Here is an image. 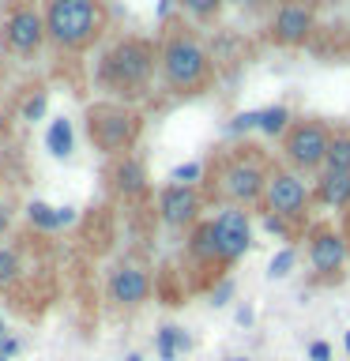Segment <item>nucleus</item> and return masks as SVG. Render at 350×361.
<instances>
[{"label": "nucleus", "instance_id": "nucleus-18", "mask_svg": "<svg viewBox=\"0 0 350 361\" xmlns=\"http://www.w3.org/2000/svg\"><path fill=\"white\" fill-rule=\"evenodd\" d=\"M158 357L162 361H177L181 354H188L192 350V335L185 327H158Z\"/></svg>", "mask_w": 350, "mask_h": 361}, {"label": "nucleus", "instance_id": "nucleus-4", "mask_svg": "<svg viewBox=\"0 0 350 361\" xmlns=\"http://www.w3.org/2000/svg\"><path fill=\"white\" fill-rule=\"evenodd\" d=\"M45 38L61 53H87L106 30L102 0H45Z\"/></svg>", "mask_w": 350, "mask_h": 361}, {"label": "nucleus", "instance_id": "nucleus-27", "mask_svg": "<svg viewBox=\"0 0 350 361\" xmlns=\"http://www.w3.org/2000/svg\"><path fill=\"white\" fill-rule=\"evenodd\" d=\"M248 128H260V109H253V113H237V117L226 124V135H241V132H248Z\"/></svg>", "mask_w": 350, "mask_h": 361}, {"label": "nucleus", "instance_id": "nucleus-26", "mask_svg": "<svg viewBox=\"0 0 350 361\" xmlns=\"http://www.w3.org/2000/svg\"><path fill=\"white\" fill-rule=\"evenodd\" d=\"M42 113H45V90H34V94L23 102L19 117H23V121H42Z\"/></svg>", "mask_w": 350, "mask_h": 361}, {"label": "nucleus", "instance_id": "nucleus-24", "mask_svg": "<svg viewBox=\"0 0 350 361\" xmlns=\"http://www.w3.org/2000/svg\"><path fill=\"white\" fill-rule=\"evenodd\" d=\"M207 177V166L200 162H185V166H174L169 173V185H188V188H200V180Z\"/></svg>", "mask_w": 350, "mask_h": 361}, {"label": "nucleus", "instance_id": "nucleus-36", "mask_svg": "<svg viewBox=\"0 0 350 361\" xmlns=\"http://www.w3.org/2000/svg\"><path fill=\"white\" fill-rule=\"evenodd\" d=\"M343 233H346V241H350V211H346V226H343Z\"/></svg>", "mask_w": 350, "mask_h": 361}, {"label": "nucleus", "instance_id": "nucleus-5", "mask_svg": "<svg viewBox=\"0 0 350 361\" xmlns=\"http://www.w3.org/2000/svg\"><path fill=\"white\" fill-rule=\"evenodd\" d=\"M143 121L140 113L132 106H124V102H95V106L87 109V140L95 143V151L102 154H124L128 147L135 143V135H140Z\"/></svg>", "mask_w": 350, "mask_h": 361}, {"label": "nucleus", "instance_id": "nucleus-19", "mask_svg": "<svg viewBox=\"0 0 350 361\" xmlns=\"http://www.w3.org/2000/svg\"><path fill=\"white\" fill-rule=\"evenodd\" d=\"M324 169L327 173H350V128H335L327 158H324Z\"/></svg>", "mask_w": 350, "mask_h": 361}, {"label": "nucleus", "instance_id": "nucleus-14", "mask_svg": "<svg viewBox=\"0 0 350 361\" xmlns=\"http://www.w3.org/2000/svg\"><path fill=\"white\" fill-rule=\"evenodd\" d=\"M109 185H113V192H117L121 200H143L147 188H151V177H147L143 158L121 154L117 162H113V169H109Z\"/></svg>", "mask_w": 350, "mask_h": 361}, {"label": "nucleus", "instance_id": "nucleus-7", "mask_svg": "<svg viewBox=\"0 0 350 361\" xmlns=\"http://www.w3.org/2000/svg\"><path fill=\"white\" fill-rule=\"evenodd\" d=\"M313 203V188L301 180V173H294L290 166H275L267 177L264 192V214H275L286 226H301Z\"/></svg>", "mask_w": 350, "mask_h": 361}, {"label": "nucleus", "instance_id": "nucleus-13", "mask_svg": "<svg viewBox=\"0 0 350 361\" xmlns=\"http://www.w3.org/2000/svg\"><path fill=\"white\" fill-rule=\"evenodd\" d=\"M109 301L117 309H140V305L151 298V275L135 264H124L109 275Z\"/></svg>", "mask_w": 350, "mask_h": 361}, {"label": "nucleus", "instance_id": "nucleus-39", "mask_svg": "<svg viewBox=\"0 0 350 361\" xmlns=\"http://www.w3.org/2000/svg\"><path fill=\"white\" fill-rule=\"evenodd\" d=\"M346 354H350V331H346Z\"/></svg>", "mask_w": 350, "mask_h": 361}, {"label": "nucleus", "instance_id": "nucleus-20", "mask_svg": "<svg viewBox=\"0 0 350 361\" xmlns=\"http://www.w3.org/2000/svg\"><path fill=\"white\" fill-rule=\"evenodd\" d=\"M290 124H294V117H290V109H286V106H267V109H260V135L282 140Z\"/></svg>", "mask_w": 350, "mask_h": 361}, {"label": "nucleus", "instance_id": "nucleus-29", "mask_svg": "<svg viewBox=\"0 0 350 361\" xmlns=\"http://www.w3.org/2000/svg\"><path fill=\"white\" fill-rule=\"evenodd\" d=\"M260 222H264V230L279 233V237H290V233H294V226H286L282 219H275V214H264V211H260Z\"/></svg>", "mask_w": 350, "mask_h": 361}, {"label": "nucleus", "instance_id": "nucleus-8", "mask_svg": "<svg viewBox=\"0 0 350 361\" xmlns=\"http://www.w3.org/2000/svg\"><path fill=\"white\" fill-rule=\"evenodd\" d=\"M45 42V16L30 0H16L0 23V45L11 56H34Z\"/></svg>", "mask_w": 350, "mask_h": 361}, {"label": "nucleus", "instance_id": "nucleus-40", "mask_svg": "<svg viewBox=\"0 0 350 361\" xmlns=\"http://www.w3.org/2000/svg\"><path fill=\"white\" fill-rule=\"evenodd\" d=\"M230 361H253V357H230Z\"/></svg>", "mask_w": 350, "mask_h": 361}, {"label": "nucleus", "instance_id": "nucleus-28", "mask_svg": "<svg viewBox=\"0 0 350 361\" xmlns=\"http://www.w3.org/2000/svg\"><path fill=\"white\" fill-rule=\"evenodd\" d=\"M226 4H234L237 11H248V16H260V11H267L271 4H279V0H226Z\"/></svg>", "mask_w": 350, "mask_h": 361}, {"label": "nucleus", "instance_id": "nucleus-16", "mask_svg": "<svg viewBox=\"0 0 350 361\" xmlns=\"http://www.w3.org/2000/svg\"><path fill=\"white\" fill-rule=\"evenodd\" d=\"M188 259L200 267H222L219 248H215V233H211V219H200L188 230Z\"/></svg>", "mask_w": 350, "mask_h": 361}, {"label": "nucleus", "instance_id": "nucleus-37", "mask_svg": "<svg viewBox=\"0 0 350 361\" xmlns=\"http://www.w3.org/2000/svg\"><path fill=\"white\" fill-rule=\"evenodd\" d=\"M124 361H143V357H140V354H128V357H124Z\"/></svg>", "mask_w": 350, "mask_h": 361}, {"label": "nucleus", "instance_id": "nucleus-2", "mask_svg": "<svg viewBox=\"0 0 350 361\" xmlns=\"http://www.w3.org/2000/svg\"><path fill=\"white\" fill-rule=\"evenodd\" d=\"M158 75V45L151 38H117L98 61V87L109 98H121L128 106L132 98H143L147 87Z\"/></svg>", "mask_w": 350, "mask_h": 361}, {"label": "nucleus", "instance_id": "nucleus-9", "mask_svg": "<svg viewBox=\"0 0 350 361\" xmlns=\"http://www.w3.org/2000/svg\"><path fill=\"white\" fill-rule=\"evenodd\" d=\"M267 34L282 49H301L316 34V0H279Z\"/></svg>", "mask_w": 350, "mask_h": 361}, {"label": "nucleus", "instance_id": "nucleus-35", "mask_svg": "<svg viewBox=\"0 0 350 361\" xmlns=\"http://www.w3.org/2000/svg\"><path fill=\"white\" fill-rule=\"evenodd\" d=\"M174 11V0H158V19H166Z\"/></svg>", "mask_w": 350, "mask_h": 361}, {"label": "nucleus", "instance_id": "nucleus-21", "mask_svg": "<svg viewBox=\"0 0 350 361\" xmlns=\"http://www.w3.org/2000/svg\"><path fill=\"white\" fill-rule=\"evenodd\" d=\"M27 222L34 226V230H42V233L61 230V214H56V207H49V203H42V200H34L27 207Z\"/></svg>", "mask_w": 350, "mask_h": 361}, {"label": "nucleus", "instance_id": "nucleus-15", "mask_svg": "<svg viewBox=\"0 0 350 361\" xmlns=\"http://www.w3.org/2000/svg\"><path fill=\"white\" fill-rule=\"evenodd\" d=\"M313 196L332 211L350 207V173H327V169H320V177L313 185Z\"/></svg>", "mask_w": 350, "mask_h": 361}, {"label": "nucleus", "instance_id": "nucleus-30", "mask_svg": "<svg viewBox=\"0 0 350 361\" xmlns=\"http://www.w3.org/2000/svg\"><path fill=\"white\" fill-rule=\"evenodd\" d=\"M309 361H332V346L324 338H313L309 343Z\"/></svg>", "mask_w": 350, "mask_h": 361}, {"label": "nucleus", "instance_id": "nucleus-34", "mask_svg": "<svg viewBox=\"0 0 350 361\" xmlns=\"http://www.w3.org/2000/svg\"><path fill=\"white\" fill-rule=\"evenodd\" d=\"M237 324H241V327L253 324V309H248V305H241V309H237Z\"/></svg>", "mask_w": 350, "mask_h": 361}, {"label": "nucleus", "instance_id": "nucleus-38", "mask_svg": "<svg viewBox=\"0 0 350 361\" xmlns=\"http://www.w3.org/2000/svg\"><path fill=\"white\" fill-rule=\"evenodd\" d=\"M4 335H8V331H4V320H0V338H4Z\"/></svg>", "mask_w": 350, "mask_h": 361}, {"label": "nucleus", "instance_id": "nucleus-6", "mask_svg": "<svg viewBox=\"0 0 350 361\" xmlns=\"http://www.w3.org/2000/svg\"><path fill=\"white\" fill-rule=\"evenodd\" d=\"M335 128L320 117H301L294 121L286 135H282V158L294 173H313V169H324L327 147H332Z\"/></svg>", "mask_w": 350, "mask_h": 361}, {"label": "nucleus", "instance_id": "nucleus-17", "mask_svg": "<svg viewBox=\"0 0 350 361\" xmlns=\"http://www.w3.org/2000/svg\"><path fill=\"white\" fill-rule=\"evenodd\" d=\"M72 147H76V128L68 117H53L49 121V132H45V151L53 158H72Z\"/></svg>", "mask_w": 350, "mask_h": 361}, {"label": "nucleus", "instance_id": "nucleus-3", "mask_svg": "<svg viewBox=\"0 0 350 361\" xmlns=\"http://www.w3.org/2000/svg\"><path fill=\"white\" fill-rule=\"evenodd\" d=\"M158 79L177 98L207 94L215 87V61L207 45L188 30H169L158 42Z\"/></svg>", "mask_w": 350, "mask_h": 361}, {"label": "nucleus", "instance_id": "nucleus-31", "mask_svg": "<svg viewBox=\"0 0 350 361\" xmlns=\"http://www.w3.org/2000/svg\"><path fill=\"white\" fill-rule=\"evenodd\" d=\"M11 354H19V338L4 335V338H0V361H8Z\"/></svg>", "mask_w": 350, "mask_h": 361}, {"label": "nucleus", "instance_id": "nucleus-12", "mask_svg": "<svg viewBox=\"0 0 350 361\" xmlns=\"http://www.w3.org/2000/svg\"><path fill=\"white\" fill-rule=\"evenodd\" d=\"M207 196H203V188H188V185H166L158 192V214H162V222L169 230H192V226L200 222V211Z\"/></svg>", "mask_w": 350, "mask_h": 361}, {"label": "nucleus", "instance_id": "nucleus-23", "mask_svg": "<svg viewBox=\"0 0 350 361\" xmlns=\"http://www.w3.org/2000/svg\"><path fill=\"white\" fill-rule=\"evenodd\" d=\"M19 271H23L19 252H16V248H8V245H0V290H8L11 282L19 279Z\"/></svg>", "mask_w": 350, "mask_h": 361}, {"label": "nucleus", "instance_id": "nucleus-33", "mask_svg": "<svg viewBox=\"0 0 350 361\" xmlns=\"http://www.w3.org/2000/svg\"><path fill=\"white\" fill-rule=\"evenodd\" d=\"M56 214H61V226H72L79 219V211L76 207H56Z\"/></svg>", "mask_w": 350, "mask_h": 361}, {"label": "nucleus", "instance_id": "nucleus-32", "mask_svg": "<svg viewBox=\"0 0 350 361\" xmlns=\"http://www.w3.org/2000/svg\"><path fill=\"white\" fill-rule=\"evenodd\" d=\"M230 298H234V282H222V286L215 290V305H226Z\"/></svg>", "mask_w": 350, "mask_h": 361}, {"label": "nucleus", "instance_id": "nucleus-11", "mask_svg": "<svg viewBox=\"0 0 350 361\" xmlns=\"http://www.w3.org/2000/svg\"><path fill=\"white\" fill-rule=\"evenodd\" d=\"M350 259V241L346 233L332 222L309 226V264L320 279H339V271Z\"/></svg>", "mask_w": 350, "mask_h": 361}, {"label": "nucleus", "instance_id": "nucleus-10", "mask_svg": "<svg viewBox=\"0 0 350 361\" xmlns=\"http://www.w3.org/2000/svg\"><path fill=\"white\" fill-rule=\"evenodd\" d=\"M211 233H215V248H219L222 267L241 264L245 252L253 248V222L241 207H222L211 219Z\"/></svg>", "mask_w": 350, "mask_h": 361}, {"label": "nucleus", "instance_id": "nucleus-22", "mask_svg": "<svg viewBox=\"0 0 350 361\" xmlns=\"http://www.w3.org/2000/svg\"><path fill=\"white\" fill-rule=\"evenodd\" d=\"M181 8H185L188 19H196V23H215L219 11L226 8V0H181Z\"/></svg>", "mask_w": 350, "mask_h": 361}, {"label": "nucleus", "instance_id": "nucleus-1", "mask_svg": "<svg viewBox=\"0 0 350 361\" xmlns=\"http://www.w3.org/2000/svg\"><path fill=\"white\" fill-rule=\"evenodd\" d=\"M267 177H271V166L267 158L253 151V147H237L230 154H215V162L207 166V188L203 196L207 200H219L222 207H260L264 203V192H267Z\"/></svg>", "mask_w": 350, "mask_h": 361}, {"label": "nucleus", "instance_id": "nucleus-25", "mask_svg": "<svg viewBox=\"0 0 350 361\" xmlns=\"http://www.w3.org/2000/svg\"><path fill=\"white\" fill-rule=\"evenodd\" d=\"M294 259H298V252H294V245L279 248V252L271 256V264H267V279H286L290 271H294Z\"/></svg>", "mask_w": 350, "mask_h": 361}]
</instances>
